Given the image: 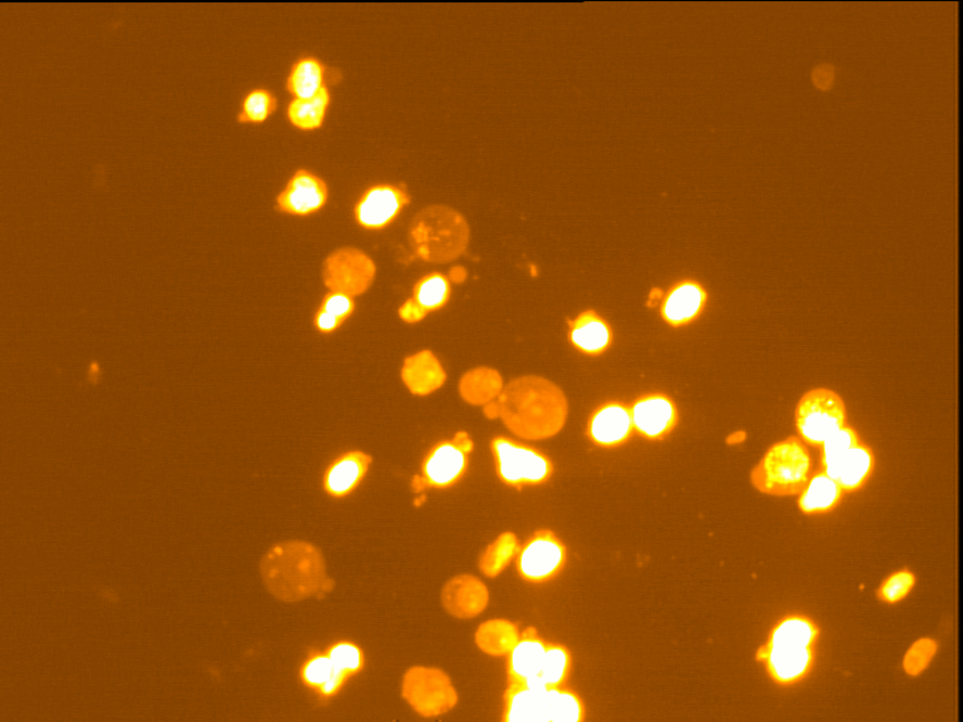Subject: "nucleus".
<instances>
[{
  "instance_id": "nucleus-17",
  "label": "nucleus",
  "mask_w": 963,
  "mask_h": 722,
  "mask_svg": "<svg viewBox=\"0 0 963 722\" xmlns=\"http://www.w3.org/2000/svg\"><path fill=\"white\" fill-rule=\"evenodd\" d=\"M633 431L630 409L609 401L596 409L588 425V436L596 446L615 448L626 443Z\"/></svg>"
},
{
  "instance_id": "nucleus-16",
  "label": "nucleus",
  "mask_w": 963,
  "mask_h": 722,
  "mask_svg": "<svg viewBox=\"0 0 963 722\" xmlns=\"http://www.w3.org/2000/svg\"><path fill=\"white\" fill-rule=\"evenodd\" d=\"M548 644L532 628L521 633L508 655L509 684H539Z\"/></svg>"
},
{
  "instance_id": "nucleus-26",
  "label": "nucleus",
  "mask_w": 963,
  "mask_h": 722,
  "mask_svg": "<svg viewBox=\"0 0 963 722\" xmlns=\"http://www.w3.org/2000/svg\"><path fill=\"white\" fill-rule=\"evenodd\" d=\"M502 376L495 369L477 368L465 373L460 383V392L467 403L486 405L501 396Z\"/></svg>"
},
{
  "instance_id": "nucleus-22",
  "label": "nucleus",
  "mask_w": 963,
  "mask_h": 722,
  "mask_svg": "<svg viewBox=\"0 0 963 722\" xmlns=\"http://www.w3.org/2000/svg\"><path fill=\"white\" fill-rule=\"evenodd\" d=\"M401 379L415 396H428L445 384L447 375L439 360L429 350L409 357L401 368Z\"/></svg>"
},
{
  "instance_id": "nucleus-11",
  "label": "nucleus",
  "mask_w": 963,
  "mask_h": 722,
  "mask_svg": "<svg viewBox=\"0 0 963 722\" xmlns=\"http://www.w3.org/2000/svg\"><path fill=\"white\" fill-rule=\"evenodd\" d=\"M411 203L407 190L395 184H375L369 188L356 205V220L367 230H382L395 221Z\"/></svg>"
},
{
  "instance_id": "nucleus-34",
  "label": "nucleus",
  "mask_w": 963,
  "mask_h": 722,
  "mask_svg": "<svg viewBox=\"0 0 963 722\" xmlns=\"http://www.w3.org/2000/svg\"><path fill=\"white\" fill-rule=\"evenodd\" d=\"M277 108L275 95L265 88H256L246 94L237 120L240 124H262L275 114Z\"/></svg>"
},
{
  "instance_id": "nucleus-36",
  "label": "nucleus",
  "mask_w": 963,
  "mask_h": 722,
  "mask_svg": "<svg viewBox=\"0 0 963 722\" xmlns=\"http://www.w3.org/2000/svg\"><path fill=\"white\" fill-rule=\"evenodd\" d=\"M916 576L909 568L889 575L879 585L876 596L888 605L898 604L910 595L916 585Z\"/></svg>"
},
{
  "instance_id": "nucleus-38",
  "label": "nucleus",
  "mask_w": 963,
  "mask_h": 722,
  "mask_svg": "<svg viewBox=\"0 0 963 722\" xmlns=\"http://www.w3.org/2000/svg\"><path fill=\"white\" fill-rule=\"evenodd\" d=\"M937 649L938 644L933 639H920L914 642L903 657V669L907 675L920 676L934 660Z\"/></svg>"
},
{
  "instance_id": "nucleus-2",
  "label": "nucleus",
  "mask_w": 963,
  "mask_h": 722,
  "mask_svg": "<svg viewBox=\"0 0 963 722\" xmlns=\"http://www.w3.org/2000/svg\"><path fill=\"white\" fill-rule=\"evenodd\" d=\"M260 573L271 595L284 602H299L331 589L323 555L304 541L275 544L262 557Z\"/></svg>"
},
{
  "instance_id": "nucleus-39",
  "label": "nucleus",
  "mask_w": 963,
  "mask_h": 722,
  "mask_svg": "<svg viewBox=\"0 0 963 722\" xmlns=\"http://www.w3.org/2000/svg\"><path fill=\"white\" fill-rule=\"evenodd\" d=\"M320 309L328 311L329 314L344 321L352 314V311L356 309V304L355 300H352V296L338 292H331L325 296Z\"/></svg>"
},
{
  "instance_id": "nucleus-24",
  "label": "nucleus",
  "mask_w": 963,
  "mask_h": 722,
  "mask_svg": "<svg viewBox=\"0 0 963 722\" xmlns=\"http://www.w3.org/2000/svg\"><path fill=\"white\" fill-rule=\"evenodd\" d=\"M821 629L810 617L793 614L778 621L766 644L772 647L816 648Z\"/></svg>"
},
{
  "instance_id": "nucleus-12",
  "label": "nucleus",
  "mask_w": 963,
  "mask_h": 722,
  "mask_svg": "<svg viewBox=\"0 0 963 722\" xmlns=\"http://www.w3.org/2000/svg\"><path fill=\"white\" fill-rule=\"evenodd\" d=\"M757 661L765 663L768 676L776 685L788 687L799 684L812 672L816 648L772 647L762 645Z\"/></svg>"
},
{
  "instance_id": "nucleus-30",
  "label": "nucleus",
  "mask_w": 963,
  "mask_h": 722,
  "mask_svg": "<svg viewBox=\"0 0 963 722\" xmlns=\"http://www.w3.org/2000/svg\"><path fill=\"white\" fill-rule=\"evenodd\" d=\"M521 549L516 534L502 533L492 544L488 545L479 562L480 571L487 577H497L515 559Z\"/></svg>"
},
{
  "instance_id": "nucleus-41",
  "label": "nucleus",
  "mask_w": 963,
  "mask_h": 722,
  "mask_svg": "<svg viewBox=\"0 0 963 722\" xmlns=\"http://www.w3.org/2000/svg\"><path fill=\"white\" fill-rule=\"evenodd\" d=\"M343 321L329 314L328 311L319 310L316 317V326L321 333H333L342 325Z\"/></svg>"
},
{
  "instance_id": "nucleus-13",
  "label": "nucleus",
  "mask_w": 963,
  "mask_h": 722,
  "mask_svg": "<svg viewBox=\"0 0 963 722\" xmlns=\"http://www.w3.org/2000/svg\"><path fill=\"white\" fill-rule=\"evenodd\" d=\"M630 412L633 429L649 440H662L668 437L679 422L676 403L660 392L639 398Z\"/></svg>"
},
{
  "instance_id": "nucleus-23",
  "label": "nucleus",
  "mask_w": 963,
  "mask_h": 722,
  "mask_svg": "<svg viewBox=\"0 0 963 722\" xmlns=\"http://www.w3.org/2000/svg\"><path fill=\"white\" fill-rule=\"evenodd\" d=\"M845 494L836 480L818 469L798 494V508L807 516L826 515L839 507Z\"/></svg>"
},
{
  "instance_id": "nucleus-40",
  "label": "nucleus",
  "mask_w": 963,
  "mask_h": 722,
  "mask_svg": "<svg viewBox=\"0 0 963 722\" xmlns=\"http://www.w3.org/2000/svg\"><path fill=\"white\" fill-rule=\"evenodd\" d=\"M427 314L428 311L414 298L408 299L399 309L400 319L409 324L419 323V321H422Z\"/></svg>"
},
{
  "instance_id": "nucleus-14",
  "label": "nucleus",
  "mask_w": 963,
  "mask_h": 722,
  "mask_svg": "<svg viewBox=\"0 0 963 722\" xmlns=\"http://www.w3.org/2000/svg\"><path fill=\"white\" fill-rule=\"evenodd\" d=\"M329 197L326 183L308 170H298L277 197V210L295 216H308L323 208Z\"/></svg>"
},
{
  "instance_id": "nucleus-3",
  "label": "nucleus",
  "mask_w": 963,
  "mask_h": 722,
  "mask_svg": "<svg viewBox=\"0 0 963 722\" xmlns=\"http://www.w3.org/2000/svg\"><path fill=\"white\" fill-rule=\"evenodd\" d=\"M468 222L454 208L433 205L423 208L409 224V243L416 256L427 262L446 263L467 250Z\"/></svg>"
},
{
  "instance_id": "nucleus-15",
  "label": "nucleus",
  "mask_w": 963,
  "mask_h": 722,
  "mask_svg": "<svg viewBox=\"0 0 963 722\" xmlns=\"http://www.w3.org/2000/svg\"><path fill=\"white\" fill-rule=\"evenodd\" d=\"M468 453L454 440L439 441L422 464V478L427 488L446 489L459 484L468 468Z\"/></svg>"
},
{
  "instance_id": "nucleus-10",
  "label": "nucleus",
  "mask_w": 963,
  "mask_h": 722,
  "mask_svg": "<svg viewBox=\"0 0 963 722\" xmlns=\"http://www.w3.org/2000/svg\"><path fill=\"white\" fill-rule=\"evenodd\" d=\"M375 271V265L367 254L347 247L328 256L323 265V280L332 292L355 298L371 287Z\"/></svg>"
},
{
  "instance_id": "nucleus-9",
  "label": "nucleus",
  "mask_w": 963,
  "mask_h": 722,
  "mask_svg": "<svg viewBox=\"0 0 963 722\" xmlns=\"http://www.w3.org/2000/svg\"><path fill=\"white\" fill-rule=\"evenodd\" d=\"M567 550L558 537L542 529L528 539L518 551V575L527 582L544 583L555 579L564 569Z\"/></svg>"
},
{
  "instance_id": "nucleus-37",
  "label": "nucleus",
  "mask_w": 963,
  "mask_h": 722,
  "mask_svg": "<svg viewBox=\"0 0 963 722\" xmlns=\"http://www.w3.org/2000/svg\"><path fill=\"white\" fill-rule=\"evenodd\" d=\"M334 671V665L326 653H314L303 663L300 679L305 686L319 693L320 688L331 680Z\"/></svg>"
},
{
  "instance_id": "nucleus-32",
  "label": "nucleus",
  "mask_w": 963,
  "mask_h": 722,
  "mask_svg": "<svg viewBox=\"0 0 963 722\" xmlns=\"http://www.w3.org/2000/svg\"><path fill=\"white\" fill-rule=\"evenodd\" d=\"M862 441L861 436L858 435L853 427H850L848 424L845 425L836 435L826 439L820 448V467L818 469L829 473L850 449L862 443Z\"/></svg>"
},
{
  "instance_id": "nucleus-28",
  "label": "nucleus",
  "mask_w": 963,
  "mask_h": 722,
  "mask_svg": "<svg viewBox=\"0 0 963 722\" xmlns=\"http://www.w3.org/2000/svg\"><path fill=\"white\" fill-rule=\"evenodd\" d=\"M519 637L517 624L508 620H491L479 626L476 644L487 655L508 656Z\"/></svg>"
},
{
  "instance_id": "nucleus-44",
  "label": "nucleus",
  "mask_w": 963,
  "mask_h": 722,
  "mask_svg": "<svg viewBox=\"0 0 963 722\" xmlns=\"http://www.w3.org/2000/svg\"><path fill=\"white\" fill-rule=\"evenodd\" d=\"M449 278H451L453 283H457V284L463 283L465 278H467V271H465V269L462 267H454L451 270V275H449Z\"/></svg>"
},
{
  "instance_id": "nucleus-18",
  "label": "nucleus",
  "mask_w": 963,
  "mask_h": 722,
  "mask_svg": "<svg viewBox=\"0 0 963 722\" xmlns=\"http://www.w3.org/2000/svg\"><path fill=\"white\" fill-rule=\"evenodd\" d=\"M489 593L484 583L470 575L457 576L441 591V604L459 619H472L487 607Z\"/></svg>"
},
{
  "instance_id": "nucleus-29",
  "label": "nucleus",
  "mask_w": 963,
  "mask_h": 722,
  "mask_svg": "<svg viewBox=\"0 0 963 722\" xmlns=\"http://www.w3.org/2000/svg\"><path fill=\"white\" fill-rule=\"evenodd\" d=\"M329 104H331V92L325 86L310 99H294L288 103L287 118L299 130H317L324 124Z\"/></svg>"
},
{
  "instance_id": "nucleus-25",
  "label": "nucleus",
  "mask_w": 963,
  "mask_h": 722,
  "mask_svg": "<svg viewBox=\"0 0 963 722\" xmlns=\"http://www.w3.org/2000/svg\"><path fill=\"white\" fill-rule=\"evenodd\" d=\"M569 341L585 354L599 356L613 343L612 327L595 311H585L573 321Z\"/></svg>"
},
{
  "instance_id": "nucleus-45",
  "label": "nucleus",
  "mask_w": 963,
  "mask_h": 722,
  "mask_svg": "<svg viewBox=\"0 0 963 722\" xmlns=\"http://www.w3.org/2000/svg\"><path fill=\"white\" fill-rule=\"evenodd\" d=\"M662 299H663V293L659 291V288H654L652 294H650V296H649L647 307H650V308L656 307V304L659 302Z\"/></svg>"
},
{
  "instance_id": "nucleus-7",
  "label": "nucleus",
  "mask_w": 963,
  "mask_h": 722,
  "mask_svg": "<svg viewBox=\"0 0 963 722\" xmlns=\"http://www.w3.org/2000/svg\"><path fill=\"white\" fill-rule=\"evenodd\" d=\"M497 475L511 487L545 484L553 473L549 456L532 447L505 437H497L491 443Z\"/></svg>"
},
{
  "instance_id": "nucleus-4",
  "label": "nucleus",
  "mask_w": 963,
  "mask_h": 722,
  "mask_svg": "<svg viewBox=\"0 0 963 722\" xmlns=\"http://www.w3.org/2000/svg\"><path fill=\"white\" fill-rule=\"evenodd\" d=\"M814 472L809 447L798 436L770 446L753 468L750 479L760 493L775 497L798 495Z\"/></svg>"
},
{
  "instance_id": "nucleus-31",
  "label": "nucleus",
  "mask_w": 963,
  "mask_h": 722,
  "mask_svg": "<svg viewBox=\"0 0 963 722\" xmlns=\"http://www.w3.org/2000/svg\"><path fill=\"white\" fill-rule=\"evenodd\" d=\"M573 669V657L564 645L549 642L545 648L543 668L539 685L548 687L565 686Z\"/></svg>"
},
{
  "instance_id": "nucleus-8",
  "label": "nucleus",
  "mask_w": 963,
  "mask_h": 722,
  "mask_svg": "<svg viewBox=\"0 0 963 722\" xmlns=\"http://www.w3.org/2000/svg\"><path fill=\"white\" fill-rule=\"evenodd\" d=\"M401 695L424 718L441 715L459 702V695L447 673L424 666H414L406 672Z\"/></svg>"
},
{
  "instance_id": "nucleus-21",
  "label": "nucleus",
  "mask_w": 963,
  "mask_h": 722,
  "mask_svg": "<svg viewBox=\"0 0 963 722\" xmlns=\"http://www.w3.org/2000/svg\"><path fill=\"white\" fill-rule=\"evenodd\" d=\"M874 467H876V456L873 449L862 441L850 449L825 475L836 480L843 492L850 494L861 491L869 484Z\"/></svg>"
},
{
  "instance_id": "nucleus-33",
  "label": "nucleus",
  "mask_w": 963,
  "mask_h": 722,
  "mask_svg": "<svg viewBox=\"0 0 963 722\" xmlns=\"http://www.w3.org/2000/svg\"><path fill=\"white\" fill-rule=\"evenodd\" d=\"M449 296H451V281L438 272L422 278L414 286L413 298L428 312L444 308Z\"/></svg>"
},
{
  "instance_id": "nucleus-35",
  "label": "nucleus",
  "mask_w": 963,
  "mask_h": 722,
  "mask_svg": "<svg viewBox=\"0 0 963 722\" xmlns=\"http://www.w3.org/2000/svg\"><path fill=\"white\" fill-rule=\"evenodd\" d=\"M325 653L329 656V659L332 660L335 669L348 673L350 678L357 675V673L364 669L365 657L363 649L355 644V642H335L334 645L328 647Z\"/></svg>"
},
{
  "instance_id": "nucleus-42",
  "label": "nucleus",
  "mask_w": 963,
  "mask_h": 722,
  "mask_svg": "<svg viewBox=\"0 0 963 722\" xmlns=\"http://www.w3.org/2000/svg\"><path fill=\"white\" fill-rule=\"evenodd\" d=\"M453 440L455 441L457 446H459L460 448L463 449V451H464L465 453H468V454L472 453V451H473V441H472V439L468 437L467 433H465V431H459V433H457V435H455V437L453 438Z\"/></svg>"
},
{
  "instance_id": "nucleus-43",
  "label": "nucleus",
  "mask_w": 963,
  "mask_h": 722,
  "mask_svg": "<svg viewBox=\"0 0 963 722\" xmlns=\"http://www.w3.org/2000/svg\"><path fill=\"white\" fill-rule=\"evenodd\" d=\"M485 415L489 420L499 418L501 415V408L499 401H491V403L486 404L485 407Z\"/></svg>"
},
{
  "instance_id": "nucleus-6",
  "label": "nucleus",
  "mask_w": 963,
  "mask_h": 722,
  "mask_svg": "<svg viewBox=\"0 0 963 722\" xmlns=\"http://www.w3.org/2000/svg\"><path fill=\"white\" fill-rule=\"evenodd\" d=\"M794 421L798 437L808 447L820 449L848 424L847 408L836 391L817 388L800 398Z\"/></svg>"
},
{
  "instance_id": "nucleus-1",
  "label": "nucleus",
  "mask_w": 963,
  "mask_h": 722,
  "mask_svg": "<svg viewBox=\"0 0 963 722\" xmlns=\"http://www.w3.org/2000/svg\"><path fill=\"white\" fill-rule=\"evenodd\" d=\"M501 418L516 436L541 440L556 436L567 418V400L557 385L540 376L512 381L499 397Z\"/></svg>"
},
{
  "instance_id": "nucleus-27",
  "label": "nucleus",
  "mask_w": 963,
  "mask_h": 722,
  "mask_svg": "<svg viewBox=\"0 0 963 722\" xmlns=\"http://www.w3.org/2000/svg\"><path fill=\"white\" fill-rule=\"evenodd\" d=\"M328 69L314 57H304L293 64L286 88L295 99H310L326 86Z\"/></svg>"
},
{
  "instance_id": "nucleus-19",
  "label": "nucleus",
  "mask_w": 963,
  "mask_h": 722,
  "mask_svg": "<svg viewBox=\"0 0 963 722\" xmlns=\"http://www.w3.org/2000/svg\"><path fill=\"white\" fill-rule=\"evenodd\" d=\"M708 294L696 281L685 280L666 294L662 305V317L671 326H685L703 314Z\"/></svg>"
},
{
  "instance_id": "nucleus-5",
  "label": "nucleus",
  "mask_w": 963,
  "mask_h": 722,
  "mask_svg": "<svg viewBox=\"0 0 963 722\" xmlns=\"http://www.w3.org/2000/svg\"><path fill=\"white\" fill-rule=\"evenodd\" d=\"M585 705L579 695L565 686L509 684L504 694L505 722H580Z\"/></svg>"
},
{
  "instance_id": "nucleus-46",
  "label": "nucleus",
  "mask_w": 963,
  "mask_h": 722,
  "mask_svg": "<svg viewBox=\"0 0 963 722\" xmlns=\"http://www.w3.org/2000/svg\"><path fill=\"white\" fill-rule=\"evenodd\" d=\"M412 487H413L414 491L419 492V493L424 492L425 489H427V486H425L422 476H415L413 478Z\"/></svg>"
},
{
  "instance_id": "nucleus-20",
  "label": "nucleus",
  "mask_w": 963,
  "mask_h": 722,
  "mask_svg": "<svg viewBox=\"0 0 963 722\" xmlns=\"http://www.w3.org/2000/svg\"><path fill=\"white\" fill-rule=\"evenodd\" d=\"M372 456L363 452H348L336 459L325 472L324 489L329 495L343 499L355 492L367 476Z\"/></svg>"
}]
</instances>
